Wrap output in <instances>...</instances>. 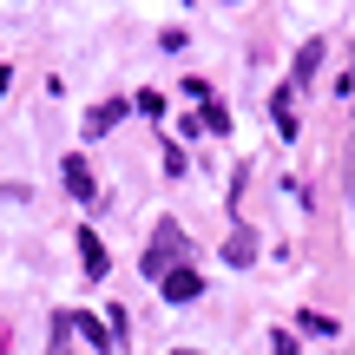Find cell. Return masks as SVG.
<instances>
[{
    "mask_svg": "<svg viewBox=\"0 0 355 355\" xmlns=\"http://www.w3.org/2000/svg\"><path fill=\"white\" fill-rule=\"evenodd\" d=\"M178 263H191V243H184V230L165 217V224H158V237L145 243V277H152V283H165Z\"/></svg>",
    "mask_w": 355,
    "mask_h": 355,
    "instance_id": "1",
    "label": "cell"
},
{
    "mask_svg": "<svg viewBox=\"0 0 355 355\" xmlns=\"http://www.w3.org/2000/svg\"><path fill=\"white\" fill-rule=\"evenodd\" d=\"M158 290H165V303H198V290H204V277H198V270H191V263H178L171 277L158 283Z\"/></svg>",
    "mask_w": 355,
    "mask_h": 355,
    "instance_id": "2",
    "label": "cell"
},
{
    "mask_svg": "<svg viewBox=\"0 0 355 355\" xmlns=\"http://www.w3.org/2000/svg\"><path fill=\"white\" fill-rule=\"evenodd\" d=\"M79 263H86V277H105V243L92 230H79Z\"/></svg>",
    "mask_w": 355,
    "mask_h": 355,
    "instance_id": "3",
    "label": "cell"
},
{
    "mask_svg": "<svg viewBox=\"0 0 355 355\" xmlns=\"http://www.w3.org/2000/svg\"><path fill=\"white\" fill-rule=\"evenodd\" d=\"M270 112H277V132H283V139H296V92H290V86L277 92V105H270Z\"/></svg>",
    "mask_w": 355,
    "mask_h": 355,
    "instance_id": "4",
    "label": "cell"
},
{
    "mask_svg": "<svg viewBox=\"0 0 355 355\" xmlns=\"http://www.w3.org/2000/svg\"><path fill=\"white\" fill-rule=\"evenodd\" d=\"M224 257H230V263H250V257H257V237H250V230H230V243H224Z\"/></svg>",
    "mask_w": 355,
    "mask_h": 355,
    "instance_id": "5",
    "label": "cell"
},
{
    "mask_svg": "<svg viewBox=\"0 0 355 355\" xmlns=\"http://www.w3.org/2000/svg\"><path fill=\"white\" fill-rule=\"evenodd\" d=\"M119 119H125V105H119V99H112V105H99V112L86 119V139H99V132H112Z\"/></svg>",
    "mask_w": 355,
    "mask_h": 355,
    "instance_id": "6",
    "label": "cell"
},
{
    "mask_svg": "<svg viewBox=\"0 0 355 355\" xmlns=\"http://www.w3.org/2000/svg\"><path fill=\"white\" fill-rule=\"evenodd\" d=\"M66 191H73V198H92V171H86V158H66Z\"/></svg>",
    "mask_w": 355,
    "mask_h": 355,
    "instance_id": "7",
    "label": "cell"
},
{
    "mask_svg": "<svg viewBox=\"0 0 355 355\" xmlns=\"http://www.w3.org/2000/svg\"><path fill=\"white\" fill-rule=\"evenodd\" d=\"M316 66H322V46L309 40V46L296 53V86H309V79H316Z\"/></svg>",
    "mask_w": 355,
    "mask_h": 355,
    "instance_id": "8",
    "label": "cell"
},
{
    "mask_svg": "<svg viewBox=\"0 0 355 355\" xmlns=\"http://www.w3.org/2000/svg\"><path fill=\"white\" fill-rule=\"evenodd\" d=\"M73 322H79V336H86V343H92V349H105V343H112V329H105V322H99V316H73Z\"/></svg>",
    "mask_w": 355,
    "mask_h": 355,
    "instance_id": "9",
    "label": "cell"
},
{
    "mask_svg": "<svg viewBox=\"0 0 355 355\" xmlns=\"http://www.w3.org/2000/svg\"><path fill=\"white\" fill-rule=\"evenodd\" d=\"M171 355H198V349H171Z\"/></svg>",
    "mask_w": 355,
    "mask_h": 355,
    "instance_id": "10",
    "label": "cell"
}]
</instances>
